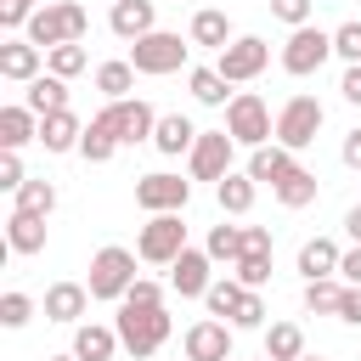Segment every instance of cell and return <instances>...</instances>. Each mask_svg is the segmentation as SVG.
<instances>
[{
	"mask_svg": "<svg viewBox=\"0 0 361 361\" xmlns=\"http://www.w3.org/2000/svg\"><path fill=\"white\" fill-rule=\"evenodd\" d=\"M85 34H90V11H85L79 0H45V6L28 17V28H23V39H28V45H39V51L79 45Z\"/></svg>",
	"mask_w": 361,
	"mask_h": 361,
	"instance_id": "obj_1",
	"label": "cell"
},
{
	"mask_svg": "<svg viewBox=\"0 0 361 361\" xmlns=\"http://www.w3.org/2000/svg\"><path fill=\"white\" fill-rule=\"evenodd\" d=\"M118 344L135 355V361H147V355H158L164 350V338L175 333V322H169V310L164 305H152V310H135V305H118Z\"/></svg>",
	"mask_w": 361,
	"mask_h": 361,
	"instance_id": "obj_2",
	"label": "cell"
},
{
	"mask_svg": "<svg viewBox=\"0 0 361 361\" xmlns=\"http://www.w3.org/2000/svg\"><path fill=\"white\" fill-rule=\"evenodd\" d=\"M186 56H192V39L152 28L147 39H135V45H130V56H124V62H130L135 73H152V79H164V73H180V68H186Z\"/></svg>",
	"mask_w": 361,
	"mask_h": 361,
	"instance_id": "obj_3",
	"label": "cell"
},
{
	"mask_svg": "<svg viewBox=\"0 0 361 361\" xmlns=\"http://www.w3.org/2000/svg\"><path fill=\"white\" fill-rule=\"evenodd\" d=\"M135 259L141 254H130V248H118V243H107V248H96L90 254V299H124L130 288H135Z\"/></svg>",
	"mask_w": 361,
	"mask_h": 361,
	"instance_id": "obj_4",
	"label": "cell"
},
{
	"mask_svg": "<svg viewBox=\"0 0 361 361\" xmlns=\"http://www.w3.org/2000/svg\"><path fill=\"white\" fill-rule=\"evenodd\" d=\"M226 135H231L237 147H271L276 118H271V107H265L254 90H237L231 107H226Z\"/></svg>",
	"mask_w": 361,
	"mask_h": 361,
	"instance_id": "obj_5",
	"label": "cell"
},
{
	"mask_svg": "<svg viewBox=\"0 0 361 361\" xmlns=\"http://www.w3.org/2000/svg\"><path fill=\"white\" fill-rule=\"evenodd\" d=\"M322 102L316 96H288L282 102V113H276V147H288V152H305L310 141H316V130H322Z\"/></svg>",
	"mask_w": 361,
	"mask_h": 361,
	"instance_id": "obj_6",
	"label": "cell"
},
{
	"mask_svg": "<svg viewBox=\"0 0 361 361\" xmlns=\"http://www.w3.org/2000/svg\"><path fill=\"white\" fill-rule=\"evenodd\" d=\"M135 254H141L147 265H175V259L186 254V226H180V214H152V220L141 226V237H135Z\"/></svg>",
	"mask_w": 361,
	"mask_h": 361,
	"instance_id": "obj_7",
	"label": "cell"
},
{
	"mask_svg": "<svg viewBox=\"0 0 361 361\" xmlns=\"http://www.w3.org/2000/svg\"><path fill=\"white\" fill-rule=\"evenodd\" d=\"M265 62H271V45H265L259 34H237V39L214 56V68H220V79H226V85H248V79H259V73H265Z\"/></svg>",
	"mask_w": 361,
	"mask_h": 361,
	"instance_id": "obj_8",
	"label": "cell"
},
{
	"mask_svg": "<svg viewBox=\"0 0 361 361\" xmlns=\"http://www.w3.org/2000/svg\"><path fill=\"white\" fill-rule=\"evenodd\" d=\"M327 56H333V34H322L316 23L293 28V34H288V45H282V68H288L293 79H310Z\"/></svg>",
	"mask_w": 361,
	"mask_h": 361,
	"instance_id": "obj_9",
	"label": "cell"
},
{
	"mask_svg": "<svg viewBox=\"0 0 361 361\" xmlns=\"http://www.w3.org/2000/svg\"><path fill=\"white\" fill-rule=\"evenodd\" d=\"M231 158H237V141L226 135V130H203L197 135V147L186 152V169H192V180H226L231 175Z\"/></svg>",
	"mask_w": 361,
	"mask_h": 361,
	"instance_id": "obj_10",
	"label": "cell"
},
{
	"mask_svg": "<svg viewBox=\"0 0 361 361\" xmlns=\"http://www.w3.org/2000/svg\"><path fill=\"white\" fill-rule=\"evenodd\" d=\"M186 197H192V180H180V175H169V169L135 180V209H147V214H180Z\"/></svg>",
	"mask_w": 361,
	"mask_h": 361,
	"instance_id": "obj_11",
	"label": "cell"
},
{
	"mask_svg": "<svg viewBox=\"0 0 361 361\" xmlns=\"http://www.w3.org/2000/svg\"><path fill=\"white\" fill-rule=\"evenodd\" d=\"M96 118H107L113 124V135H118V147H135V141H152V130H158V113L141 102V96H130V102H107Z\"/></svg>",
	"mask_w": 361,
	"mask_h": 361,
	"instance_id": "obj_12",
	"label": "cell"
},
{
	"mask_svg": "<svg viewBox=\"0 0 361 361\" xmlns=\"http://www.w3.org/2000/svg\"><path fill=\"white\" fill-rule=\"evenodd\" d=\"M180 350H186V361H231V322H220V316L192 322Z\"/></svg>",
	"mask_w": 361,
	"mask_h": 361,
	"instance_id": "obj_13",
	"label": "cell"
},
{
	"mask_svg": "<svg viewBox=\"0 0 361 361\" xmlns=\"http://www.w3.org/2000/svg\"><path fill=\"white\" fill-rule=\"evenodd\" d=\"M209 248H186L175 265H169V288L180 293V299H203L209 288H214V276H209Z\"/></svg>",
	"mask_w": 361,
	"mask_h": 361,
	"instance_id": "obj_14",
	"label": "cell"
},
{
	"mask_svg": "<svg viewBox=\"0 0 361 361\" xmlns=\"http://www.w3.org/2000/svg\"><path fill=\"white\" fill-rule=\"evenodd\" d=\"M39 62H45V51L28 45L23 34H11V39L0 45V79H11V85H34V79H39Z\"/></svg>",
	"mask_w": 361,
	"mask_h": 361,
	"instance_id": "obj_15",
	"label": "cell"
},
{
	"mask_svg": "<svg viewBox=\"0 0 361 361\" xmlns=\"http://www.w3.org/2000/svg\"><path fill=\"white\" fill-rule=\"evenodd\" d=\"M107 28L118 34V39H147L152 28H158V11H152V0H113V11H107Z\"/></svg>",
	"mask_w": 361,
	"mask_h": 361,
	"instance_id": "obj_16",
	"label": "cell"
},
{
	"mask_svg": "<svg viewBox=\"0 0 361 361\" xmlns=\"http://www.w3.org/2000/svg\"><path fill=\"white\" fill-rule=\"evenodd\" d=\"M293 169H299V158H293L288 147H276V141L248 152V180H259V186H271V192H276V186H282Z\"/></svg>",
	"mask_w": 361,
	"mask_h": 361,
	"instance_id": "obj_17",
	"label": "cell"
},
{
	"mask_svg": "<svg viewBox=\"0 0 361 361\" xmlns=\"http://www.w3.org/2000/svg\"><path fill=\"white\" fill-rule=\"evenodd\" d=\"M85 305H90V288H85V282H51V288H45V322L79 327Z\"/></svg>",
	"mask_w": 361,
	"mask_h": 361,
	"instance_id": "obj_18",
	"label": "cell"
},
{
	"mask_svg": "<svg viewBox=\"0 0 361 361\" xmlns=\"http://www.w3.org/2000/svg\"><path fill=\"white\" fill-rule=\"evenodd\" d=\"M197 124L186 118V113H158V130H152V147L164 152V158H180V152H192L197 147Z\"/></svg>",
	"mask_w": 361,
	"mask_h": 361,
	"instance_id": "obj_19",
	"label": "cell"
},
{
	"mask_svg": "<svg viewBox=\"0 0 361 361\" xmlns=\"http://www.w3.org/2000/svg\"><path fill=\"white\" fill-rule=\"evenodd\" d=\"M28 141H39V113L23 107V102L0 107V147H6V152H23Z\"/></svg>",
	"mask_w": 361,
	"mask_h": 361,
	"instance_id": "obj_20",
	"label": "cell"
},
{
	"mask_svg": "<svg viewBox=\"0 0 361 361\" xmlns=\"http://www.w3.org/2000/svg\"><path fill=\"white\" fill-rule=\"evenodd\" d=\"M186 39H192V45H209V51L220 56V51H226V45H231L237 34H231V17H226V11H214V6H203V11L192 17V28H186Z\"/></svg>",
	"mask_w": 361,
	"mask_h": 361,
	"instance_id": "obj_21",
	"label": "cell"
},
{
	"mask_svg": "<svg viewBox=\"0 0 361 361\" xmlns=\"http://www.w3.org/2000/svg\"><path fill=\"white\" fill-rule=\"evenodd\" d=\"M79 141H85V124L73 118V107L39 118V147H45V152H79Z\"/></svg>",
	"mask_w": 361,
	"mask_h": 361,
	"instance_id": "obj_22",
	"label": "cell"
},
{
	"mask_svg": "<svg viewBox=\"0 0 361 361\" xmlns=\"http://www.w3.org/2000/svg\"><path fill=\"white\" fill-rule=\"evenodd\" d=\"M113 350H124L118 344V327H96V322H79L73 327V355L79 361H113Z\"/></svg>",
	"mask_w": 361,
	"mask_h": 361,
	"instance_id": "obj_23",
	"label": "cell"
},
{
	"mask_svg": "<svg viewBox=\"0 0 361 361\" xmlns=\"http://www.w3.org/2000/svg\"><path fill=\"white\" fill-rule=\"evenodd\" d=\"M23 107H34L39 118H51V113H68V79H56V73H39V79L23 90Z\"/></svg>",
	"mask_w": 361,
	"mask_h": 361,
	"instance_id": "obj_24",
	"label": "cell"
},
{
	"mask_svg": "<svg viewBox=\"0 0 361 361\" xmlns=\"http://www.w3.org/2000/svg\"><path fill=\"white\" fill-rule=\"evenodd\" d=\"M6 248H11V254H39V248H45V220L11 209V214H6Z\"/></svg>",
	"mask_w": 361,
	"mask_h": 361,
	"instance_id": "obj_25",
	"label": "cell"
},
{
	"mask_svg": "<svg viewBox=\"0 0 361 361\" xmlns=\"http://www.w3.org/2000/svg\"><path fill=\"white\" fill-rule=\"evenodd\" d=\"M338 259H344V254H338L333 237H310V243L299 248V276H305V282H316V276H338Z\"/></svg>",
	"mask_w": 361,
	"mask_h": 361,
	"instance_id": "obj_26",
	"label": "cell"
},
{
	"mask_svg": "<svg viewBox=\"0 0 361 361\" xmlns=\"http://www.w3.org/2000/svg\"><path fill=\"white\" fill-rule=\"evenodd\" d=\"M265 355H271V361H305V333H299V322H271V327H265Z\"/></svg>",
	"mask_w": 361,
	"mask_h": 361,
	"instance_id": "obj_27",
	"label": "cell"
},
{
	"mask_svg": "<svg viewBox=\"0 0 361 361\" xmlns=\"http://www.w3.org/2000/svg\"><path fill=\"white\" fill-rule=\"evenodd\" d=\"M254 192H259V180H248V169H243V175L231 169V175L214 186V197H220L226 214H248V209H254Z\"/></svg>",
	"mask_w": 361,
	"mask_h": 361,
	"instance_id": "obj_28",
	"label": "cell"
},
{
	"mask_svg": "<svg viewBox=\"0 0 361 361\" xmlns=\"http://www.w3.org/2000/svg\"><path fill=\"white\" fill-rule=\"evenodd\" d=\"M186 85H192V96H197L203 107H231V96H237V90H226L220 68H192V73H186Z\"/></svg>",
	"mask_w": 361,
	"mask_h": 361,
	"instance_id": "obj_29",
	"label": "cell"
},
{
	"mask_svg": "<svg viewBox=\"0 0 361 361\" xmlns=\"http://www.w3.org/2000/svg\"><path fill=\"white\" fill-rule=\"evenodd\" d=\"M11 209H23V214H39V220H45V214L56 209V186H51V180H39V175H28V180H23V192H11Z\"/></svg>",
	"mask_w": 361,
	"mask_h": 361,
	"instance_id": "obj_30",
	"label": "cell"
},
{
	"mask_svg": "<svg viewBox=\"0 0 361 361\" xmlns=\"http://www.w3.org/2000/svg\"><path fill=\"white\" fill-rule=\"evenodd\" d=\"M96 90H102L107 102H130V90H135V68H130V62H102V68H96Z\"/></svg>",
	"mask_w": 361,
	"mask_h": 361,
	"instance_id": "obj_31",
	"label": "cell"
},
{
	"mask_svg": "<svg viewBox=\"0 0 361 361\" xmlns=\"http://www.w3.org/2000/svg\"><path fill=\"white\" fill-rule=\"evenodd\" d=\"M79 152H85L90 164H107V158L118 152V135H113V124H107V118H90V124H85V141H79Z\"/></svg>",
	"mask_w": 361,
	"mask_h": 361,
	"instance_id": "obj_32",
	"label": "cell"
},
{
	"mask_svg": "<svg viewBox=\"0 0 361 361\" xmlns=\"http://www.w3.org/2000/svg\"><path fill=\"white\" fill-rule=\"evenodd\" d=\"M243 293H248V288H243L237 276H214V288L203 293V305H209V316H226V322H231L237 305H243Z\"/></svg>",
	"mask_w": 361,
	"mask_h": 361,
	"instance_id": "obj_33",
	"label": "cell"
},
{
	"mask_svg": "<svg viewBox=\"0 0 361 361\" xmlns=\"http://www.w3.org/2000/svg\"><path fill=\"white\" fill-rule=\"evenodd\" d=\"M338 299H344V282H338V276H316V282H305V310H316V316H338Z\"/></svg>",
	"mask_w": 361,
	"mask_h": 361,
	"instance_id": "obj_34",
	"label": "cell"
},
{
	"mask_svg": "<svg viewBox=\"0 0 361 361\" xmlns=\"http://www.w3.org/2000/svg\"><path fill=\"white\" fill-rule=\"evenodd\" d=\"M276 203H282V209H305V203H316V175L299 164V169L276 186Z\"/></svg>",
	"mask_w": 361,
	"mask_h": 361,
	"instance_id": "obj_35",
	"label": "cell"
},
{
	"mask_svg": "<svg viewBox=\"0 0 361 361\" xmlns=\"http://www.w3.org/2000/svg\"><path fill=\"white\" fill-rule=\"evenodd\" d=\"M209 259H226V265H237L243 259V226H209Z\"/></svg>",
	"mask_w": 361,
	"mask_h": 361,
	"instance_id": "obj_36",
	"label": "cell"
},
{
	"mask_svg": "<svg viewBox=\"0 0 361 361\" xmlns=\"http://www.w3.org/2000/svg\"><path fill=\"white\" fill-rule=\"evenodd\" d=\"M85 45H56V51H45V73H56V79H73V73H85Z\"/></svg>",
	"mask_w": 361,
	"mask_h": 361,
	"instance_id": "obj_37",
	"label": "cell"
},
{
	"mask_svg": "<svg viewBox=\"0 0 361 361\" xmlns=\"http://www.w3.org/2000/svg\"><path fill=\"white\" fill-rule=\"evenodd\" d=\"M231 276H237L243 288H254V293H259V288L271 282V254H243V259L231 265Z\"/></svg>",
	"mask_w": 361,
	"mask_h": 361,
	"instance_id": "obj_38",
	"label": "cell"
},
{
	"mask_svg": "<svg viewBox=\"0 0 361 361\" xmlns=\"http://www.w3.org/2000/svg\"><path fill=\"white\" fill-rule=\"evenodd\" d=\"M28 316H34V299H28V293H17V288L0 293V322H6V327H28Z\"/></svg>",
	"mask_w": 361,
	"mask_h": 361,
	"instance_id": "obj_39",
	"label": "cell"
},
{
	"mask_svg": "<svg viewBox=\"0 0 361 361\" xmlns=\"http://www.w3.org/2000/svg\"><path fill=\"white\" fill-rule=\"evenodd\" d=\"M333 56H344L350 68L361 62V23H338L333 28Z\"/></svg>",
	"mask_w": 361,
	"mask_h": 361,
	"instance_id": "obj_40",
	"label": "cell"
},
{
	"mask_svg": "<svg viewBox=\"0 0 361 361\" xmlns=\"http://www.w3.org/2000/svg\"><path fill=\"white\" fill-rule=\"evenodd\" d=\"M34 11H39V0H0V28L6 34H23Z\"/></svg>",
	"mask_w": 361,
	"mask_h": 361,
	"instance_id": "obj_41",
	"label": "cell"
},
{
	"mask_svg": "<svg viewBox=\"0 0 361 361\" xmlns=\"http://www.w3.org/2000/svg\"><path fill=\"white\" fill-rule=\"evenodd\" d=\"M118 305H135V310H152V305H164V288L152 282V276H135V288L118 299Z\"/></svg>",
	"mask_w": 361,
	"mask_h": 361,
	"instance_id": "obj_42",
	"label": "cell"
},
{
	"mask_svg": "<svg viewBox=\"0 0 361 361\" xmlns=\"http://www.w3.org/2000/svg\"><path fill=\"white\" fill-rule=\"evenodd\" d=\"M23 180H28V169H23V158L0 147V192H23Z\"/></svg>",
	"mask_w": 361,
	"mask_h": 361,
	"instance_id": "obj_43",
	"label": "cell"
},
{
	"mask_svg": "<svg viewBox=\"0 0 361 361\" xmlns=\"http://www.w3.org/2000/svg\"><path fill=\"white\" fill-rule=\"evenodd\" d=\"M231 327H265V299L248 288L243 293V305H237V316H231Z\"/></svg>",
	"mask_w": 361,
	"mask_h": 361,
	"instance_id": "obj_44",
	"label": "cell"
},
{
	"mask_svg": "<svg viewBox=\"0 0 361 361\" xmlns=\"http://www.w3.org/2000/svg\"><path fill=\"white\" fill-rule=\"evenodd\" d=\"M271 11H276L288 28H305V23H310V11H316V0H271Z\"/></svg>",
	"mask_w": 361,
	"mask_h": 361,
	"instance_id": "obj_45",
	"label": "cell"
},
{
	"mask_svg": "<svg viewBox=\"0 0 361 361\" xmlns=\"http://www.w3.org/2000/svg\"><path fill=\"white\" fill-rule=\"evenodd\" d=\"M243 254H271V231L265 226H243Z\"/></svg>",
	"mask_w": 361,
	"mask_h": 361,
	"instance_id": "obj_46",
	"label": "cell"
},
{
	"mask_svg": "<svg viewBox=\"0 0 361 361\" xmlns=\"http://www.w3.org/2000/svg\"><path fill=\"white\" fill-rule=\"evenodd\" d=\"M338 322L361 327V288H344V299H338Z\"/></svg>",
	"mask_w": 361,
	"mask_h": 361,
	"instance_id": "obj_47",
	"label": "cell"
},
{
	"mask_svg": "<svg viewBox=\"0 0 361 361\" xmlns=\"http://www.w3.org/2000/svg\"><path fill=\"white\" fill-rule=\"evenodd\" d=\"M338 282H344V288H361V248H350V254L338 259Z\"/></svg>",
	"mask_w": 361,
	"mask_h": 361,
	"instance_id": "obj_48",
	"label": "cell"
},
{
	"mask_svg": "<svg viewBox=\"0 0 361 361\" xmlns=\"http://www.w3.org/2000/svg\"><path fill=\"white\" fill-rule=\"evenodd\" d=\"M338 96H344L350 107H361V62H355V68H344V79H338Z\"/></svg>",
	"mask_w": 361,
	"mask_h": 361,
	"instance_id": "obj_49",
	"label": "cell"
},
{
	"mask_svg": "<svg viewBox=\"0 0 361 361\" xmlns=\"http://www.w3.org/2000/svg\"><path fill=\"white\" fill-rule=\"evenodd\" d=\"M338 158H344L350 169H361V130H350V135H344V147H338Z\"/></svg>",
	"mask_w": 361,
	"mask_h": 361,
	"instance_id": "obj_50",
	"label": "cell"
},
{
	"mask_svg": "<svg viewBox=\"0 0 361 361\" xmlns=\"http://www.w3.org/2000/svg\"><path fill=\"white\" fill-rule=\"evenodd\" d=\"M344 231H350V237H355V248H361V203L344 214Z\"/></svg>",
	"mask_w": 361,
	"mask_h": 361,
	"instance_id": "obj_51",
	"label": "cell"
},
{
	"mask_svg": "<svg viewBox=\"0 0 361 361\" xmlns=\"http://www.w3.org/2000/svg\"><path fill=\"white\" fill-rule=\"evenodd\" d=\"M51 361H79V355H73V350H68V355H51Z\"/></svg>",
	"mask_w": 361,
	"mask_h": 361,
	"instance_id": "obj_52",
	"label": "cell"
},
{
	"mask_svg": "<svg viewBox=\"0 0 361 361\" xmlns=\"http://www.w3.org/2000/svg\"><path fill=\"white\" fill-rule=\"evenodd\" d=\"M305 361H322V355H305Z\"/></svg>",
	"mask_w": 361,
	"mask_h": 361,
	"instance_id": "obj_53",
	"label": "cell"
},
{
	"mask_svg": "<svg viewBox=\"0 0 361 361\" xmlns=\"http://www.w3.org/2000/svg\"><path fill=\"white\" fill-rule=\"evenodd\" d=\"M259 361H271V355H259Z\"/></svg>",
	"mask_w": 361,
	"mask_h": 361,
	"instance_id": "obj_54",
	"label": "cell"
}]
</instances>
